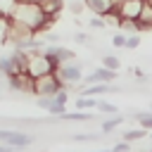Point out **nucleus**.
Listing matches in <instances>:
<instances>
[{
  "instance_id": "nucleus-1",
  "label": "nucleus",
  "mask_w": 152,
  "mask_h": 152,
  "mask_svg": "<svg viewBox=\"0 0 152 152\" xmlns=\"http://www.w3.org/2000/svg\"><path fill=\"white\" fill-rule=\"evenodd\" d=\"M10 19H12V21H19V24H24V26H28V28H33L36 33L48 31V28L57 21V17L45 14L38 2H14L12 12H10Z\"/></svg>"
},
{
  "instance_id": "nucleus-2",
  "label": "nucleus",
  "mask_w": 152,
  "mask_h": 152,
  "mask_svg": "<svg viewBox=\"0 0 152 152\" xmlns=\"http://www.w3.org/2000/svg\"><path fill=\"white\" fill-rule=\"evenodd\" d=\"M62 88H64V81L57 76V71L33 78V95H38V97H45V95H57Z\"/></svg>"
},
{
  "instance_id": "nucleus-3",
  "label": "nucleus",
  "mask_w": 152,
  "mask_h": 152,
  "mask_svg": "<svg viewBox=\"0 0 152 152\" xmlns=\"http://www.w3.org/2000/svg\"><path fill=\"white\" fill-rule=\"evenodd\" d=\"M81 62H64V64H59V69H57V76L64 81V88H69V86H76V83H81L83 81V71H81Z\"/></svg>"
},
{
  "instance_id": "nucleus-4",
  "label": "nucleus",
  "mask_w": 152,
  "mask_h": 152,
  "mask_svg": "<svg viewBox=\"0 0 152 152\" xmlns=\"http://www.w3.org/2000/svg\"><path fill=\"white\" fill-rule=\"evenodd\" d=\"M0 142L5 145H12L17 150H24L33 142V135L24 133V131H7V128H0Z\"/></svg>"
},
{
  "instance_id": "nucleus-5",
  "label": "nucleus",
  "mask_w": 152,
  "mask_h": 152,
  "mask_svg": "<svg viewBox=\"0 0 152 152\" xmlns=\"http://www.w3.org/2000/svg\"><path fill=\"white\" fill-rule=\"evenodd\" d=\"M145 0H124L119 7H114V14L119 19H138Z\"/></svg>"
},
{
  "instance_id": "nucleus-6",
  "label": "nucleus",
  "mask_w": 152,
  "mask_h": 152,
  "mask_svg": "<svg viewBox=\"0 0 152 152\" xmlns=\"http://www.w3.org/2000/svg\"><path fill=\"white\" fill-rule=\"evenodd\" d=\"M116 78H119V71L107 69V66H97L93 74L83 76V83H86V86H93V83H112V81H116Z\"/></svg>"
},
{
  "instance_id": "nucleus-7",
  "label": "nucleus",
  "mask_w": 152,
  "mask_h": 152,
  "mask_svg": "<svg viewBox=\"0 0 152 152\" xmlns=\"http://www.w3.org/2000/svg\"><path fill=\"white\" fill-rule=\"evenodd\" d=\"M7 86H10L12 90L33 95V78H31L28 74H12V76H7Z\"/></svg>"
},
{
  "instance_id": "nucleus-8",
  "label": "nucleus",
  "mask_w": 152,
  "mask_h": 152,
  "mask_svg": "<svg viewBox=\"0 0 152 152\" xmlns=\"http://www.w3.org/2000/svg\"><path fill=\"white\" fill-rule=\"evenodd\" d=\"M36 104H38L40 109H48V112H50V114H55V116H59V114H64V112H66V104H62L55 95L38 97V100H36Z\"/></svg>"
},
{
  "instance_id": "nucleus-9",
  "label": "nucleus",
  "mask_w": 152,
  "mask_h": 152,
  "mask_svg": "<svg viewBox=\"0 0 152 152\" xmlns=\"http://www.w3.org/2000/svg\"><path fill=\"white\" fill-rule=\"evenodd\" d=\"M43 50H45V55H50V57L57 59L59 64H64V62H74V59H76L74 50H66V48H62V45H48V48H43Z\"/></svg>"
},
{
  "instance_id": "nucleus-10",
  "label": "nucleus",
  "mask_w": 152,
  "mask_h": 152,
  "mask_svg": "<svg viewBox=\"0 0 152 152\" xmlns=\"http://www.w3.org/2000/svg\"><path fill=\"white\" fill-rule=\"evenodd\" d=\"M83 2H86V7H88L93 14H97V17H107V14L114 12V0H83Z\"/></svg>"
},
{
  "instance_id": "nucleus-11",
  "label": "nucleus",
  "mask_w": 152,
  "mask_h": 152,
  "mask_svg": "<svg viewBox=\"0 0 152 152\" xmlns=\"http://www.w3.org/2000/svg\"><path fill=\"white\" fill-rule=\"evenodd\" d=\"M138 24H140V33L142 31H152V5L145 0L142 10H140V17H138Z\"/></svg>"
},
{
  "instance_id": "nucleus-12",
  "label": "nucleus",
  "mask_w": 152,
  "mask_h": 152,
  "mask_svg": "<svg viewBox=\"0 0 152 152\" xmlns=\"http://www.w3.org/2000/svg\"><path fill=\"white\" fill-rule=\"evenodd\" d=\"M38 5H40V10H43L45 14L59 17V12H62V7H64V0H40Z\"/></svg>"
},
{
  "instance_id": "nucleus-13",
  "label": "nucleus",
  "mask_w": 152,
  "mask_h": 152,
  "mask_svg": "<svg viewBox=\"0 0 152 152\" xmlns=\"http://www.w3.org/2000/svg\"><path fill=\"white\" fill-rule=\"evenodd\" d=\"M57 119H64V121H93L95 114H86L83 109H76V112H64Z\"/></svg>"
},
{
  "instance_id": "nucleus-14",
  "label": "nucleus",
  "mask_w": 152,
  "mask_h": 152,
  "mask_svg": "<svg viewBox=\"0 0 152 152\" xmlns=\"http://www.w3.org/2000/svg\"><path fill=\"white\" fill-rule=\"evenodd\" d=\"M124 33H140V24H138V19H119V24H116Z\"/></svg>"
},
{
  "instance_id": "nucleus-15",
  "label": "nucleus",
  "mask_w": 152,
  "mask_h": 152,
  "mask_svg": "<svg viewBox=\"0 0 152 152\" xmlns=\"http://www.w3.org/2000/svg\"><path fill=\"white\" fill-rule=\"evenodd\" d=\"M147 133H145V128H131V131H124L121 133V138L126 140V142H135V140H142Z\"/></svg>"
},
{
  "instance_id": "nucleus-16",
  "label": "nucleus",
  "mask_w": 152,
  "mask_h": 152,
  "mask_svg": "<svg viewBox=\"0 0 152 152\" xmlns=\"http://www.w3.org/2000/svg\"><path fill=\"white\" fill-rule=\"evenodd\" d=\"M76 109H97V100L81 95V97H76Z\"/></svg>"
},
{
  "instance_id": "nucleus-17",
  "label": "nucleus",
  "mask_w": 152,
  "mask_h": 152,
  "mask_svg": "<svg viewBox=\"0 0 152 152\" xmlns=\"http://www.w3.org/2000/svg\"><path fill=\"white\" fill-rule=\"evenodd\" d=\"M124 124V116L119 114V116H112V119H107V121H102V133L107 135V133H112L114 128H119Z\"/></svg>"
},
{
  "instance_id": "nucleus-18",
  "label": "nucleus",
  "mask_w": 152,
  "mask_h": 152,
  "mask_svg": "<svg viewBox=\"0 0 152 152\" xmlns=\"http://www.w3.org/2000/svg\"><path fill=\"white\" fill-rule=\"evenodd\" d=\"M10 24L12 19L7 14H0V43H7V33H10Z\"/></svg>"
},
{
  "instance_id": "nucleus-19",
  "label": "nucleus",
  "mask_w": 152,
  "mask_h": 152,
  "mask_svg": "<svg viewBox=\"0 0 152 152\" xmlns=\"http://www.w3.org/2000/svg\"><path fill=\"white\" fill-rule=\"evenodd\" d=\"M102 66L119 71V66H121V59H119L116 55H102Z\"/></svg>"
},
{
  "instance_id": "nucleus-20",
  "label": "nucleus",
  "mask_w": 152,
  "mask_h": 152,
  "mask_svg": "<svg viewBox=\"0 0 152 152\" xmlns=\"http://www.w3.org/2000/svg\"><path fill=\"white\" fill-rule=\"evenodd\" d=\"M138 124H140V128H145V131H152V109H150V112H140V116H138Z\"/></svg>"
},
{
  "instance_id": "nucleus-21",
  "label": "nucleus",
  "mask_w": 152,
  "mask_h": 152,
  "mask_svg": "<svg viewBox=\"0 0 152 152\" xmlns=\"http://www.w3.org/2000/svg\"><path fill=\"white\" fill-rule=\"evenodd\" d=\"M71 140L74 142H90V140H100V135L97 133H74Z\"/></svg>"
},
{
  "instance_id": "nucleus-22",
  "label": "nucleus",
  "mask_w": 152,
  "mask_h": 152,
  "mask_svg": "<svg viewBox=\"0 0 152 152\" xmlns=\"http://www.w3.org/2000/svg\"><path fill=\"white\" fill-rule=\"evenodd\" d=\"M97 112H102V114H116L119 109H116V104H112V102L97 100Z\"/></svg>"
},
{
  "instance_id": "nucleus-23",
  "label": "nucleus",
  "mask_w": 152,
  "mask_h": 152,
  "mask_svg": "<svg viewBox=\"0 0 152 152\" xmlns=\"http://www.w3.org/2000/svg\"><path fill=\"white\" fill-rule=\"evenodd\" d=\"M0 71L5 76H12L14 74V66H12V57H0Z\"/></svg>"
},
{
  "instance_id": "nucleus-24",
  "label": "nucleus",
  "mask_w": 152,
  "mask_h": 152,
  "mask_svg": "<svg viewBox=\"0 0 152 152\" xmlns=\"http://www.w3.org/2000/svg\"><path fill=\"white\" fill-rule=\"evenodd\" d=\"M126 40H128V36L121 31V33H116V36H112V45L114 48H126Z\"/></svg>"
},
{
  "instance_id": "nucleus-25",
  "label": "nucleus",
  "mask_w": 152,
  "mask_h": 152,
  "mask_svg": "<svg viewBox=\"0 0 152 152\" xmlns=\"http://www.w3.org/2000/svg\"><path fill=\"white\" fill-rule=\"evenodd\" d=\"M126 48H128V50L140 48V33H131V36H128V40H126Z\"/></svg>"
},
{
  "instance_id": "nucleus-26",
  "label": "nucleus",
  "mask_w": 152,
  "mask_h": 152,
  "mask_svg": "<svg viewBox=\"0 0 152 152\" xmlns=\"http://www.w3.org/2000/svg\"><path fill=\"white\" fill-rule=\"evenodd\" d=\"M83 7H86V2H83V0H69V10H71L74 14H81V12H83Z\"/></svg>"
},
{
  "instance_id": "nucleus-27",
  "label": "nucleus",
  "mask_w": 152,
  "mask_h": 152,
  "mask_svg": "<svg viewBox=\"0 0 152 152\" xmlns=\"http://www.w3.org/2000/svg\"><path fill=\"white\" fill-rule=\"evenodd\" d=\"M14 2H17V0H0V14H7V17H10Z\"/></svg>"
},
{
  "instance_id": "nucleus-28",
  "label": "nucleus",
  "mask_w": 152,
  "mask_h": 152,
  "mask_svg": "<svg viewBox=\"0 0 152 152\" xmlns=\"http://www.w3.org/2000/svg\"><path fill=\"white\" fill-rule=\"evenodd\" d=\"M74 40H76L78 45H90V36H88V33H83V31H78V33L74 36ZM90 48H93V45H90Z\"/></svg>"
},
{
  "instance_id": "nucleus-29",
  "label": "nucleus",
  "mask_w": 152,
  "mask_h": 152,
  "mask_svg": "<svg viewBox=\"0 0 152 152\" xmlns=\"http://www.w3.org/2000/svg\"><path fill=\"white\" fill-rule=\"evenodd\" d=\"M131 71H133V76H135L138 83H150V76H147L142 69H131Z\"/></svg>"
},
{
  "instance_id": "nucleus-30",
  "label": "nucleus",
  "mask_w": 152,
  "mask_h": 152,
  "mask_svg": "<svg viewBox=\"0 0 152 152\" xmlns=\"http://www.w3.org/2000/svg\"><path fill=\"white\" fill-rule=\"evenodd\" d=\"M90 26H93V28H104V26H107V19H104V17H97V14H95V17L90 19Z\"/></svg>"
},
{
  "instance_id": "nucleus-31",
  "label": "nucleus",
  "mask_w": 152,
  "mask_h": 152,
  "mask_svg": "<svg viewBox=\"0 0 152 152\" xmlns=\"http://www.w3.org/2000/svg\"><path fill=\"white\" fill-rule=\"evenodd\" d=\"M112 150H114V152H131V142L121 140V142H116V145H114Z\"/></svg>"
},
{
  "instance_id": "nucleus-32",
  "label": "nucleus",
  "mask_w": 152,
  "mask_h": 152,
  "mask_svg": "<svg viewBox=\"0 0 152 152\" xmlns=\"http://www.w3.org/2000/svg\"><path fill=\"white\" fill-rule=\"evenodd\" d=\"M17 2H40V0H17Z\"/></svg>"
},
{
  "instance_id": "nucleus-33",
  "label": "nucleus",
  "mask_w": 152,
  "mask_h": 152,
  "mask_svg": "<svg viewBox=\"0 0 152 152\" xmlns=\"http://www.w3.org/2000/svg\"><path fill=\"white\" fill-rule=\"evenodd\" d=\"M121 2H124V0H114V7H119V5H121Z\"/></svg>"
},
{
  "instance_id": "nucleus-34",
  "label": "nucleus",
  "mask_w": 152,
  "mask_h": 152,
  "mask_svg": "<svg viewBox=\"0 0 152 152\" xmlns=\"http://www.w3.org/2000/svg\"><path fill=\"white\" fill-rule=\"evenodd\" d=\"M100 152H114V150H100Z\"/></svg>"
},
{
  "instance_id": "nucleus-35",
  "label": "nucleus",
  "mask_w": 152,
  "mask_h": 152,
  "mask_svg": "<svg viewBox=\"0 0 152 152\" xmlns=\"http://www.w3.org/2000/svg\"><path fill=\"white\" fill-rule=\"evenodd\" d=\"M2 76H5V74H2V71H0V81H2Z\"/></svg>"
},
{
  "instance_id": "nucleus-36",
  "label": "nucleus",
  "mask_w": 152,
  "mask_h": 152,
  "mask_svg": "<svg viewBox=\"0 0 152 152\" xmlns=\"http://www.w3.org/2000/svg\"><path fill=\"white\" fill-rule=\"evenodd\" d=\"M147 2H150V5H152V0H147Z\"/></svg>"
},
{
  "instance_id": "nucleus-37",
  "label": "nucleus",
  "mask_w": 152,
  "mask_h": 152,
  "mask_svg": "<svg viewBox=\"0 0 152 152\" xmlns=\"http://www.w3.org/2000/svg\"><path fill=\"white\" fill-rule=\"evenodd\" d=\"M150 109H152V104H150Z\"/></svg>"
},
{
  "instance_id": "nucleus-38",
  "label": "nucleus",
  "mask_w": 152,
  "mask_h": 152,
  "mask_svg": "<svg viewBox=\"0 0 152 152\" xmlns=\"http://www.w3.org/2000/svg\"><path fill=\"white\" fill-rule=\"evenodd\" d=\"M150 138H152V133H150Z\"/></svg>"
},
{
  "instance_id": "nucleus-39",
  "label": "nucleus",
  "mask_w": 152,
  "mask_h": 152,
  "mask_svg": "<svg viewBox=\"0 0 152 152\" xmlns=\"http://www.w3.org/2000/svg\"><path fill=\"white\" fill-rule=\"evenodd\" d=\"M150 152H152V150H150Z\"/></svg>"
}]
</instances>
